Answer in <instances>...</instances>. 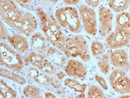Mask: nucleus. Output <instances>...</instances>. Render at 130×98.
Returning <instances> with one entry per match:
<instances>
[{
    "label": "nucleus",
    "mask_w": 130,
    "mask_h": 98,
    "mask_svg": "<svg viewBox=\"0 0 130 98\" xmlns=\"http://www.w3.org/2000/svg\"><path fill=\"white\" fill-rule=\"evenodd\" d=\"M56 20L61 26L68 29L73 33L80 32L82 29L79 13L74 7H61L55 12Z\"/></svg>",
    "instance_id": "20e7f679"
},
{
    "label": "nucleus",
    "mask_w": 130,
    "mask_h": 98,
    "mask_svg": "<svg viewBox=\"0 0 130 98\" xmlns=\"http://www.w3.org/2000/svg\"><path fill=\"white\" fill-rule=\"evenodd\" d=\"M23 94L26 98H42L40 88L33 85L26 86L23 90Z\"/></svg>",
    "instance_id": "aec40b11"
},
{
    "label": "nucleus",
    "mask_w": 130,
    "mask_h": 98,
    "mask_svg": "<svg viewBox=\"0 0 130 98\" xmlns=\"http://www.w3.org/2000/svg\"><path fill=\"white\" fill-rule=\"evenodd\" d=\"M87 97L89 98H106L105 93L98 86L93 85L89 88L87 92Z\"/></svg>",
    "instance_id": "a878e982"
},
{
    "label": "nucleus",
    "mask_w": 130,
    "mask_h": 98,
    "mask_svg": "<svg viewBox=\"0 0 130 98\" xmlns=\"http://www.w3.org/2000/svg\"><path fill=\"white\" fill-rule=\"evenodd\" d=\"M7 40L15 49L21 53H24L28 50V42L23 35L19 34H14L12 36H9Z\"/></svg>",
    "instance_id": "2eb2a0df"
},
{
    "label": "nucleus",
    "mask_w": 130,
    "mask_h": 98,
    "mask_svg": "<svg viewBox=\"0 0 130 98\" xmlns=\"http://www.w3.org/2000/svg\"><path fill=\"white\" fill-rule=\"evenodd\" d=\"M65 86L74 90V91L84 94L86 86V84H81L76 80L70 78H67L64 81Z\"/></svg>",
    "instance_id": "412c9836"
},
{
    "label": "nucleus",
    "mask_w": 130,
    "mask_h": 98,
    "mask_svg": "<svg viewBox=\"0 0 130 98\" xmlns=\"http://www.w3.org/2000/svg\"><path fill=\"white\" fill-rule=\"evenodd\" d=\"M91 49L92 55L95 58L101 57L105 52V47L100 41H93L91 45Z\"/></svg>",
    "instance_id": "393cba45"
},
{
    "label": "nucleus",
    "mask_w": 130,
    "mask_h": 98,
    "mask_svg": "<svg viewBox=\"0 0 130 98\" xmlns=\"http://www.w3.org/2000/svg\"><path fill=\"white\" fill-rule=\"evenodd\" d=\"M129 0H111L108 4L111 10L116 13L122 12L129 7Z\"/></svg>",
    "instance_id": "a211bd4d"
},
{
    "label": "nucleus",
    "mask_w": 130,
    "mask_h": 98,
    "mask_svg": "<svg viewBox=\"0 0 130 98\" xmlns=\"http://www.w3.org/2000/svg\"><path fill=\"white\" fill-rule=\"evenodd\" d=\"M19 5L25 8H30L32 6V1H16Z\"/></svg>",
    "instance_id": "c85d7f7f"
},
{
    "label": "nucleus",
    "mask_w": 130,
    "mask_h": 98,
    "mask_svg": "<svg viewBox=\"0 0 130 98\" xmlns=\"http://www.w3.org/2000/svg\"><path fill=\"white\" fill-rule=\"evenodd\" d=\"M98 62V65L101 72L105 75L109 74L110 70V58L109 55L103 54Z\"/></svg>",
    "instance_id": "b1692460"
},
{
    "label": "nucleus",
    "mask_w": 130,
    "mask_h": 98,
    "mask_svg": "<svg viewBox=\"0 0 130 98\" xmlns=\"http://www.w3.org/2000/svg\"><path fill=\"white\" fill-rule=\"evenodd\" d=\"M120 98H130V95H123L120 96Z\"/></svg>",
    "instance_id": "72a5a7b5"
},
{
    "label": "nucleus",
    "mask_w": 130,
    "mask_h": 98,
    "mask_svg": "<svg viewBox=\"0 0 130 98\" xmlns=\"http://www.w3.org/2000/svg\"><path fill=\"white\" fill-rule=\"evenodd\" d=\"M0 75L1 77L10 79L19 85H24L26 83L25 78L4 67H1Z\"/></svg>",
    "instance_id": "dca6fc26"
},
{
    "label": "nucleus",
    "mask_w": 130,
    "mask_h": 98,
    "mask_svg": "<svg viewBox=\"0 0 130 98\" xmlns=\"http://www.w3.org/2000/svg\"><path fill=\"white\" fill-rule=\"evenodd\" d=\"M28 57L30 64L36 68L46 58L44 54L35 51L30 52L28 54Z\"/></svg>",
    "instance_id": "4be33fe9"
},
{
    "label": "nucleus",
    "mask_w": 130,
    "mask_h": 98,
    "mask_svg": "<svg viewBox=\"0 0 130 98\" xmlns=\"http://www.w3.org/2000/svg\"><path fill=\"white\" fill-rule=\"evenodd\" d=\"M0 59L1 66L12 70L21 71L24 67L20 54L7 43L2 41L0 43Z\"/></svg>",
    "instance_id": "39448f33"
},
{
    "label": "nucleus",
    "mask_w": 130,
    "mask_h": 98,
    "mask_svg": "<svg viewBox=\"0 0 130 98\" xmlns=\"http://www.w3.org/2000/svg\"><path fill=\"white\" fill-rule=\"evenodd\" d=\"M0 13L8 25L26 36L32 35L37 29V21L34 15L22 10L13 1L1 0Z\"/></svg>",
    "instance_id": "f257e3e1"
},
{
    "label": "nucleus",
    "mask_w": 130,
    "mask_h": 98,
    "mask_svg": "<svg viewBox=\"0 0 130 98\" xmlns=\"http://www.w3.org/2000/svg\"><path fill=\"white\" fill-rule=\"evenodd\" d=\"M65 71L69 77L77 78L85 77L87 73L84 64L74 59H70L67 62L65 67Z\"/></svg>",
    "instance_id": "9b49d317"
},
{
    "label": "nucleus",
    "mask_w": 130,
    "mask_h": 98,
    "mask_svg": "<svg viewBox=\"0 0 130 98\" xmlns=\"http://www.w3.org/2000/svg\"><path fill=\"white\" fill-rule=\"evenodd\" d=\"M0 89L1 98H15L17 96L15 91L2 79L0 80Z\"/></svg>",
    "instance_id": "6ab92c4d"
},
{
    "label": "nucleus",
    "mask_w": 130,
    "mask_h": 98,
    "mask_svg": "<svg viewBox=\"0 0 130 98\" xmlns=\"http://www.w3.org/2000/svg\"><path fill=\"white\" fill-rule=\"evenodd\" d=\"M64 74L62 71H59L58 72L57 74V77L60 80H61V79L64 78Z\"/></svg>",
    "instance_id": "2f4dec72"
},
{
    "label": "nucleus",
    "mask_w": 130,
    "mask_h": 98,
    "mask_svg": "<svg viewBox=\"0 0 130 98\" xmlns=\"http://www.w3.org/2000/svg\"><path fill=\"white\" fill-rule=\"evenodd\" d=\"M95 79L99 83V85L105 90L108 89V86H107L106 81L104 78L102 76L99 75L98 74H95L94 75Z\"/></svg>",
    "instance_id": "cd10ccee"
},
{
    "label": "nucleus",
    "mask_w": 130,
    "mask_h": 98,
    "mask_svg": "<svg viewBox=\"0 0 130 98\" xmlns=\"http://www.w3.org/2000/svg\"><path fill=\"white\" fill-rule=\"evenodd\" d=\"M26 73L29 78L40 86H52L55 76H51L34 67H29Z\"/></svg>",
    "instance_id": "9d476101"
},
{
    "label": "nucleus",
    "mask_w": 130,
    "mask_h": 98,
    "mask_svg": "<svg viewBox=\"0 0 130 98\" xmlns=\"http://www.w3.org/2000/svg\"><path fill=\"white\" fill-rule=\"evenodd\" d=\"M110 61L114 67L118 69H130L128 53L123 49L117 50L111 53Z\"/></svg>",
    "instance_id": "f8f14e48"
},
{
    "label": "nucleus",
    "mask_w": 130,
    "mask_h": 98,
    "mask_svg": "<svg viewBox=\"0 0 130 98\" xmlns=\"http://www.w3.org/2000/svg\"><path fill=\"white\" fill-rule=\"evenodd\" d=\"M130 41V30H119L115 28L106 38L107 46L110 49H117L127 45Z\"/></svg>",
    "instance_id": "6e6552de"
},
{
    "label": "nucleus",
    "mask_w": 130,
    "mask_h": 98,
    "mask_svg": "<svg viewBox=\"0 0 130 98\" xmlns=\"http://www.w3.org/2000/svg\"><path fill=\"white\" fill-rule=\"evenodd\" d=\"M115 28L119 30L129 29L130 26L129 13L127 12H122L116 16Z\"/></svg>",
    "instance_id": "f3484780"
},
{
    "label": "nucleus",
    "mask_w": 130,
    "mask_h": 98,
    "mask_svg": "<svg viewBox=\"0 0 130 98\" xmlns=\"http://www.w3.org/2000/svg\"><path fill=\"white\" fill-rule=\"evenodd\" d=\"M63 53L69 58L79 57L85 62H89L91 59L88 42L82 34L69 37L64 45Z\"/></svg>",
    "instance_id": "7ed1b4c3"
},
{
    "label": "nucleus",
    "mask_w": 130,
    "mask_h": 98,
    "mask_svg": "<svg viewBox=\"0 0 130 98\" xmlns=\"http://www.w3.org/2000/svg\"><path fill=\"white\" fill-rule=\"evenodd\" d=\"M102 1L94 0V1H85V2L89 6V7L91 8H96L100 5Z\"/></svg>",
    "instance_id": "c756f323"
},
{
    "label": "nucleus",
    "mask_w": 130,
    "mask_h": 98,
    "mask_svg": "<svg viewBox=\"0 0 130 98\" xmlns=\"http://www.w3.org/2000/svg\"><path fill=\"white\" fill-rule=\"evenodd\" d=\"M37 68L42 72L50 75H53L57 71L56 66L46 58Z\"/></svg>",
    "instance_id": "5701e85b"
},
{
    "label": "nucleus",
    "mask_w": 130,
    "mask_h": 98,
    "mask_svg": "<svg viewBox=\"0 0 130 98\" xmlns=\"http://www.w3.org/2000/svg\"><path fill=\"white\" fill-rule=\"evenodd\" d=\"M99 32L101 37H105L112 29L113 14L109 9L102 6L99 10Z\"/></svg>",
    "instance_id": "1a4fd4ad"
},
{
    "label": "nucleus",
    "mask_w": 130,
    "mask_h": 98,
    "mask_svg": "<svg viewBox=\"0 0 130 98\" xmlns=\"http://www.w3.org/2000/svg\"><path fill=\"white\" fill-rule=\"evenodd\" d=\"M109 81L111 88L116 93L121 94L130 93L129 78L123 70L117 69L111 71Z\"/></svg>",
    "instance_id": "423d86ee"
},
{
    "label": "nucleus",
    "mask_w": 130,
    "mask_h": 98,
    "mask_svg": "<svg viewBox=\"0 0 130 98\" xmlns=\"http://www.w3.org/2000/svg\"><path fill=\"white\" fill-rule=\"evenodd\" d=\"M46 98H55L56 97L54 94L50 93H47L45 94Z\"/></svg>",
    "instance_id": "473e14b6"
},
{
    "label": "nucleus",
    "mask_w": 130,
    "mask_h": 98,
    "mask_svg": "<svg viewBox=\"0 0 130 98\" xmlns=\"http://www.w3.org/2000/svg\"><path fill=\"white\" fill-rule=\"evenodd\" d=\"M35 12L39 17L41 29L47 41L63 52L64 45L69 36L65 35L54 16L38 7Z\"/></svg>",
    "instance_id": "f03ea898"
},
{
    "label": "nucleus",
    "mask_w": 130,
    "mask_h": 98,
    "mask_svg": "<svg viewBox=\"0 0 130 98\" xmlns=\"http://www.w3.org/2000/svg\"><path fill=\"white\" fill-rule=\"evenodd\" d=\"M63 2L65 4L69 5H75L77 4L80 2V1L73 0V1H63Z\"/></svg>",
    "instance_id": "7c9ffc66"
},
{
    "label": "nucleus",
    "mask_w": 130,
    "mask_h": 98,
    "mask_svg": "<svg viewBox=\"0 0 130 98\" xmlns=\"http://www.w3.org/2000/svg\"><path fill=\"white\" fill-rule=\"evenodd\" d=\"M78 11L85 31L90 35L95 36L97 32V23L94 10L88 6L82 4L79 6Z\"/></svg>",
    "instance_id": "0eeeda50"
},
{
    "label": "nucleus",
    "mask_w": 130,
    "mask_h": 98,
    "mask_svg": "<svg viewBox=\"0 0 130 98\" xmlns=\"http://www.w3.org/2000/svg\"><path fill=\"white\" fill-rule=\"evenodd\" d=\"M47 41L46 37L41 32L37 31L30 36V47L36 52L44 54L48 49Z\"/></svg>",
    "instance_id": "ddd939ff"
},
{
    "label": "nucleus",
    "mask_w": 130,
    "mask_h": 98,
    "mask_svg": "<svg viewBox=\"0 0 130 98\" xmlns=\"http://www.w3.org/2000/svg\"><path fill=\"white\" fill-rule=\"evenodd\" d=\"M1 39L2 40H7L9 36H10L9 33L8 31L7 28L6 27L5 25L2 22V21H1Z\"/></svg>",
    "instance_id": "bb28decb"
},
{
    "label": "nucleus",
    "mask_w": 130,
    "mask_h": 98,
    "mask_svg": "<svg viewBox=\"0 0 130 98\" xmlns=\"http://www.w3.org/2000/svg\"><path fill=\"white\" fill-rule=\"evenodd\" d=\"M45 54L47 59L55 66L60 68L64 66L67 61L66 56L57 48L53 47H49Z\"/></svg>",
    "instance_id": "4468645a"
}]
</instances>
